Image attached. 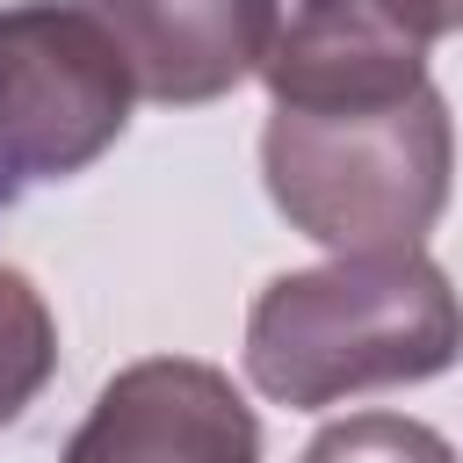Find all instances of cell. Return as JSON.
<instances>
[{"label":"cell","instance_id":"1","mask_svg":"<svg viewBox=\"0 0 463 463\" xmlns=\"http://www.w3.org/2000/svg\"><path fill=\"white\" fill-rule=\"evenodd\" d=\"M463 354V297L420 253H333L275 275L246 311V376L260 398L318 412L354 391L427 383Z\"/></svg>","mask_w":463,"mask_h":463},{"label":"cell","instance_id":"2","mask_svg":"<svg viewBox=\"0 0 463 463\" xmlns=\"http://www.w3.org/2000/svg\"><path fill=\"white\" fill-rule=\"evenodd\" d=\"M456 123L441 87L376 109H275L260 130V181L289 232L333 253L420 246L449 203Z\"/></svg>","mask_w":463,"mask_h":463},{"label":"cell","instance_id":"3","mask_svg":"<svg viewBox=\"0 0 463 463\" xmlns=\"http://www.w3.org/2000/svg\"><path fill=\"white\" fill-rule=\"evenodd\" d=\"M130 72L80 0L0 7V174L65 181L130 123Z\"/></svg>","mask_w":463,"mask_h":463},{"label":"cell","instance_id":"4","mask_svg":"<svg viewBox=\"0 0 463 463\" xmlns=\"http://www.w3.org/2000/svg\"><path fill=\"white\" fill-rule=\"evenodd\" d=\"M275 109H376L427 87V36L398 0H260V58Z\"/></svg>","mask_w":463,"mask_h":463},{"label":"cell","instance_id":"5","mask_svg":"<svg viewBox=\"0 0 463 463\" xmlns=\"http://www.w3.org/2000/svg\"><path fill=\"white\" fill-rule=\"evenodd\" d=\"M65 463H260V420L217 362L152 354L101 383Z\"/></svg>","mask_w":463,"mask_h":463},{"label":"cell","instance_id":"6","mask_svg":"<svg viewBox=\"0 0 463 463\" xmlns=\"http://www.w3.org/2000/svg\"><path fill=\"white\" fill-rule=\"evenodd\" d=\"M130 87L166 109H203L232 94L260 58V0H80Z\"/></svg>","mask_w":463,"mask_h":463},{"label":"cell","instance_id":"7","mask_svg":"<svg viewBox=\"0 0 463 463\" xmlns=\"http://www.w3.org/2000/svg\"><path fill=\"white\" fill-rule=\"evenodd\" d=\"M58 369V318L22 268H0V427H14Z\"/></svg>","mask_w":463,"mask_h":463},{"label":"cell","instance_id":"8","mask_svg":"<svg viewBox=\"0 0 463 463\" xmlns=\"http://www.w3.org/2000/svg\"><path fill=\"white\" fill-rule=\"evenodd\" d=\"M304 463H456V449L405 412H347L311 434Z\"/></svg>","mask_w":463,"mask_h":463},{"label":"cell","instance_id":"9","mask_svg":"<svg viewBox=\"0 0 463 463\" xmlns=\"http://www.w3.org/2000/svg\"><path fill=\"white\" fill-rule=\"evenodd\" d=\"M398 14L434 43V36H456L463 29V0H398Z\"/></svg>","mask_w":463,"mask_h":463}]
</instances>
